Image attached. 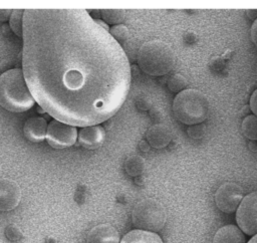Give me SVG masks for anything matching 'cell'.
Masks as SVG:
<instances>
[{
	"label": "cell",
	"mask_w": 257,
	"mask_h": 243,
	"mask_svg": "<svg viewBox=\"0 0 257 243\" xmlns=\"http://www.w3.org/2000/svg\"><path fill=\"white\" fill-rule=\"evenodd\" d=\"M22 67L39 106L54 119L96 126L123 104L128 58L85 9H25Z\"/></svg>",
	"instance_id": "obj_1"
},
{
	"label": "cell",
	"mask_w": 257,
	"mask_h": 243,
	"mask_svg": "<svg viewBox=\"0 0 257 243\" xmlns=\"http://www.w3.org/2000/svg\"><path fill=\"white\" fill-rule=\"evenodd\" d=\"M34 104L23 70L13 68L0 75V105L11 112H23Z\"/></svg>",
	"instance_id": "obj_2"
},
{
	"label": "cell",
	"mask_w": 257,
	"mask_h": 243,
	"mask_svg": "<svg viewBox=\"0 0 257 243\" xmlns=\"http://www.w3.org/2000/svg\"><path fill=\"white\" fill-rule=\"evenodd\" d=\"M137 62L146 74L163 76L174 68L176 56L171 46L164 41L151 40L140 47Z\"/></svg>",
	"instance_id": "obj_3"
},
{
	"label": "cell",
	"mask_w": 257,
	"mask_h": 243,
	"mask_svg": "<svg viewBox=\"0 0 257 243\" xmlns=\"http://www.w3.org/2000/svg\"><path fill=\"white\" fill-rule=\"evenodd\" d=\"M173 111L179 122L188 126L202 124L209 113V101L200 90L186 88L177 93L173 101Z\"/></svg>",
	"instance_id": "obj_4"
},
{
	"label": "cell",
	"mask_w": 257,
	"mask_h": 243,
	"mask_svg": "<svg viewBox=\"0 0 257 243\" xmlns=\"http://www.w3.org/2000/svg\"><path fill=\"white\" fill-rule=\"evenodd\" d=\"M132 221L138 229L156 233L165 226L167 212L159 201L147 198L136 204L132 212Z\"/></svg>",
	"instance_id": "obj_5"
},
{
	"label": "cell",
	"mask_w": 257,
	"mask_h": 243,
	"mask_svg": "<svg viewBox=\"0 0 257 243\" xmlns=\"http://www.w3.org/2000/svg\"><path fill=\"white\" fill-rule=\"evenodd\" d=\"M236 221L240 230L249 235L257 234V191L243 197L236 210Z\"/></svg>",
	"instance_id": "obj_6"
},
{
	"label": "cell",
	"mask_w": 257,
	"mask_h": 243,
	"mask_svg": "<svg viewBox=\"0 0 257 243\" xmlns=\"http://www.w3.org/2000/svg\"><path fill=\"white\" fill-rule=\"evenodd\" d=\"M46 141L54 149L71 147L77 140V130L74 126L52 119L47 126Z\"/></svg>",
	"instance_id": "obj_7"
},
{
	"label": "cell",
	"mask_w": 257,
	"mask_h": 243,
	"mask_svg": "<svg viewBox=\"0 0 257 243\" xmlns=\"http://www.w3.org/2000/svg\"><path fill=\"white\" fill-rule=\"evenodd\" d=\"M243 199L242 188L233 182L221 185L215 193V203L219 210L224 213H233L239 207Z\"/></svg>",
	"instance_id": "obj_8"
},
{
	"label": "cell",
	"mask_w": 257,
	"mask_h": 243,
	"mask_svg": "<svg viewBox=\"0 0 257 243\" xmlns=\"http://www.w3.org/2000/svg\"><path fill=\"white\" fill-rule=\"evenodd\" d=\"M21 200V189L15 181L0 178V211L7 212L15 209Z\"/></svg>",
	"instance_id": "obj_9"
},
{
	"label": "cell",
	"mask_w": 257,
	"mask_h": 243,
	"mask_svg": "<svg viewBox=\"0 0 257 243\" xmlns=\"http://www.w3.org/2000/svg\"><path fill=\"white\" fill-rule=\"evenodd\" d=\"M104 138V129L99 125L83 127L77 134L79 145L86 150L98 149L103 144Z\"/></svg>",
	"instance_id": "obj_10"
},
{
	"label": "cell",
	"mask_w": 257,
	"mask_h": 243,
	"mask_svg": "<svg viewBox=\"0 0 257 243\" xmlns=\"http://www.w3.org/2000/svg\"><path fill=\"white\" fill-rule=\"evenodd\" d=\"M86 243H119V235L110 224H99L89 230Z\"/></svg>",
	"instance_id": "obj_11"
},
{
	"label": "cell",
	"mask_w": 257,
	"mask_h": 243,
	"mask_svg": "<svg viewBox=\"0 0 257 243\" xmlns=\"http://www.w3.org/2000/svg\"><path fill=\"white\" fill-rule=\"evenodd\" d=\"M47 132V123L41 116L29 117L23 127L24 137L32 143H39L45 140Z\"/></svg>",
	"instance_id": "obj_12"
},
{
	"label": "cell",
	"mask_w": 257,
	"mask_h": 243,
	"mask_svg": "<svg viewBox=\"0 0 257 243\" xmlns=\"http://www.w3.org/2000/svg\"><path fill=\"white\" fill-rule=\"evenodd\" d=\"M172 140L171 130L161 124H156L152 126L146 134V141L154 149L166 148Z\"/></svg>",
	"instance_id": "obj_13"
},
{
	"label": "cell",
	"mask_w": 257,
	"mask_h": 243,
	"mask_svg": "<svg viewBox=\"0 0 257 243\" xmlns=\"http://www.w3.org/2000/svg\"><path fill=\"white\" fill-rule=\"evenodd\" d=\"M213 243H246V239L239 227L226 225L216 232Z\"/></svg>",
	"instance_id": "obj_14"
},
{
	"label": "cell",
	"mask_w": 257,
	"mask_h": 243,
	"mask_svg": "<svg viewBox=\"0 0 257 243\" xmlns=\"http://www.w3.org/2000/svg\"><path fill=\"white\" fill-rule=\"evenodd\" d=\"M119 243H163V241L155 232L135 229L126 233Z\"/></svg>",
	"instance_id": "obj_15"
},
{
	"label": "cell",
	"mask_w": 257,
	"mask_h": 243,
	"mask_svg": "<svg viewBox=\"0 0 257 243\" xmlns=\"http://www.w3.org/2000/svg\"><path fill=\"white\" fill-rule=\"evenodd\" d=\"M145 160L141 156L133 155L125 159L123 167L126 174L131 177H138L145 171Z\"/></svg>",
	"instance_id": "obj_16"
},
{
	"label": "cell",
	"mask_w": 257,
	"mask_h": 243,
	"mask_svg": "<svg viewBox=\"0 0 257 243\" xmlns=\"http://www.w3.org/2000/svg\"><path fill=\"white\" fill-rule=\"evenodd\" d=\"M100 16L102 18V21L105 22L107 25H118L121 24V22L125 18V12L124 10L120 9H102L100 10Z\"/></svg>",
	"instance_id": "obj_17"
},
{
	"label": "cell",
	"mask_w": 257,
	"mask_h": 243,
	"mask_svg": "<svg viewBox=\"0 0 257 243\" xmlns=\"http://www.w3.org/2000/svg\"><path fill=\"white\" fill-rule=\"evenodd\" d=\"M241 130L245 138L250 141H257V116L252 114L244 117Z\"/></svg>",
	"instance_id": "obj_18"
},
{
	"label": "cell",
	"mask_w": 257,
	"mask_h": 243,
	"mask_svg": "<svg viewBox=\"0 0 257 243\" xmlns=\"http://www.w3.org/2000/svg\"><path fill=\"white\" fill-rule=\"evenodd\" d=\"M23 15L24 10L16 9L12 10L11 16L9 18V27L18 37L23 36Z\"/></svg>",
	"instance_id": "obj_19"
},
{
	"label": "cell",
	"mask_w": 257,
	"mask_h": 243,
	"mask_svg": "<svg viewBox=\"0 0 257 243\" xmlns=\"http://www.w3.org/2000/svg\"><path fill=\"white\" fill-rule=\"evenodd\" d=\"M167 84H168V88L172 92L179 93L184 89H186V86L188 85V81L185 76H183L180 73H176L169 78Z\"/></svg>",
	"instance_id": "obj_20"
},
{
	"label": "cell",
	"mask_w": 257,
	"mask_h": 243,
	"mask_svg": "<svg viewBox=\"0 0 257 243\" xmlns=\"http://www.w3.org/2000/svg\"><path fill=\"white\" fill-rule=\"evenodd\" d=\"M109 34L119 44L126 42L130 37V31L127 27L123 24L114 25L111 28H109Z\"/></svg>",
	"instance_id": "obj_21"
},
{
	"label": "cell",
	"mask_w": 257,
	"mask_h": 243,
	"mask_svg": "<svg viewBox=\"0 0 257 243\" xmlns=\"http://www.w3.org/2000/svg\"><path fill=\"white\" fill-rule=\"evenodd\" d=\"M4 233H5L6 238L12 242H17L23 238V233H22L21 229L15 224L8 225L5 228Z\"/></svg>",
	"instance_id": "obj_22"
},
{
	"label": "cell",
	"mask_w": 257,
	"mask_h": 243,
	"mask_svg": "<svg viewBox=\"0 0 257 243\" xmlns=\"http://www.w3.org/2000/svg\"><path fill=\"white\" fill-rule=\"evenodd\" d=\"M205 129H206V127H204L201 124L191 126V128L188 130V135L190 137H192L193 139H199V138L203 137V135L205 133Z\"/></svg>",
	"instance_id": "obj_23"
},
{
	"label": "cell",
	"mask_w": 257,
	"mask_h": 243,
	"mask_svg": "<svg viewBox=\"0 0 257 243\" xmlns=\"http://www.w3.org/2000/svg\"><path fill=\"white\" fill-rule=\"evenodd\" d=\"M249 105H250L251 111L254 113L255 116H257V89H255L251 94Z\"/></svg>",
	"instance_id": "obj_24"
},
{
	"label": "cell",
	"mask_w": 257,
	"mask_h": 243,
	"mask_svg": "<svg viewBox=\"0 0 257 243\" xmlns=\"http://www.w3.org/2000/svg\"><path fill=\"white\" fill-rule=\"evenodd\" d=\"M137 105L140 109H143V110H148L150 107H151V101L148 99V98H144V97H141L137 100Z\"/></svg>",
	"instance_id": "obj_25"
},
{
	"label": "cell",
	"mask_w": 257,
	"mask_h": 243,
	"mask_svg": "<svg viewBox=\"0 0 257 243\" xmlns=\"http://www.w3.org/2000/svg\"><path fill=\"white\" fill-rule=\"evenodd\" d=\"M250 37L252 42L257 46V18L254 20L251 29H250Z\"/></svg>",
	"instance_id": "obj_26"
},
{
	"label": "cell",
	"mask_w": 257,
	"mask_h": 243,
	"mask_svg": "<svg viewBox=\"0 0 257 243\" xmlns=\"http://www.w3.org/2000/svg\"><path fill=\"white\" fill-rule=\"evenodd\" d=\"M11 13H12L11 9H0V21L6 22L7 20H9Z\"/></svg>",
	"instance_id": "obj_27"
},
{
	"label": "cell",
	"mask_w": 257,
	"mask_h": 243,
	"mask_svg": "<svg viewBox=\"0 0 257 243\" xmlns=\"http://www.w3.org/2000/svg\"><path fill=\"white\" fill-rule=\"evenodd\" d=\"M46 243H57V240H56V238L49 236L46 238Z\"/></svg>",
	"instance_id": "obj_28"
},
{
	"label": "cell",
	"mask_w": 257,
	"mask_h": 243,
	"mask_svg": "<svg viewBox=\"0 0 257 243\" xmlns=\"http://www.w3.org/2000/svg\"><path fill=\"white\" fill-rule=\"evenodd\" d=\"M247 243H257V234L256 235H254Z\"/></svg>",
	"instance_id": "obj_29"
}]
</instances>
